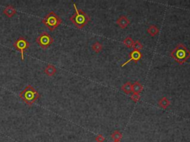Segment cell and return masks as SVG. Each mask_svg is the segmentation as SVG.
I'll use <instances>...</instances> for the list:
<instances>
[{
    "label": "cell",
    "instance_id": "obj_2",
    "mask_svg": "<svg viewBox=\"0 0 190 142\" xmlns=\"http://www.w3.org/2000/svg\"><path fill=\"white\" fill-rule=\"evenodd\" d=\"M74 7L75 9V13L70 17V21L79 29L84 27L90 21V17L83 12L81 9H78L75 3H74Z\"/></svg>",
    "mask_w": 190,
    "mask_h": 142
},
{
    "label": "cell",
    "instance_id": "obj_17",
    "mask_svg": "<svg viewBox=\"0 0 190 142\" xmlns=\"http://www.w3.org/2000/svg\"><path fill=\"white\" fill-rule=\"evenodd\" d=\"M103 49V45L98 42H96L95 43H94V45H92V50L95 52V53H100V51Z\"/></svg>",
    "mask_w": 190,
    "mask_h": 142
},
{
    "label": "cell",
    "instance_id": "obj_6",
    "mask_svg": "<svg viewBox=\"0 0 190 142\" xmlns=\"http://www.w3.org/2000/svg\"><path fill=\"white\" fill-rule=\"evenodd\" d=\"M30 46L29 42L26 40L25 39L22 37H19L17 40H16L13 43V47L16 50H19L21 52V59L22 61H24V52L25 50H27Z\"/></svg>",
    "mask_w": 190,
    "mask_h": 142
},
{
    "label": "cell",
    "instance_id": "obj_18",
    "mask_svg": "<svg viewBox=\"0 0 190 142\" xmlns=\"http://www.w3.org/2000/svg\"><path fill=\"white\" fill-rule=\"evenodd\" d=\"M133 48L134 49V50H139V51H140V50H142V49H143V45H142V44L140 43L139 41H136V42H134V45Z\"/></svg>",
    "mask_w": 190,
    "mask_h": 142
},
{
    "label": "cell",
    "instance_id": "obj_9",
    "mask_svg": "<svg viewBox=\"0 0 190 142\" xmlns=\"http://www.w3.org/2000/svg\"><path fill=\"white\" fill-rule=\"evenodd\" d=\"M3 13L7 16V17L10 18L13 16H14L16 13V10L13 6L12 5H7L5 8L3 10Z\"/></svg>",
    "mask_w": 190,
    "mask_h": 142
},
{
    "label": "cell",
    "instance_id": "obj_14",
    "mask_svg": "<svg viewBox=\"0 0 190 142\" xmlns=\"http://www.w3.org/2000/svg\"><path fill=\"white\" fill-rule=\"evenodd\" d=\"M147 32L150 36H155L159 33V29L154 24H151L147 29Z\"/></svg>",
    "mask_w": 190,
    "mask_h": 142
},
{
    "label": "cell",
    "instance_id": "obj_1",
    "mask_svg": "<svg viewBox=\"0 0 190 142\" xmlns=\"http://www.w3.org/2000/svg\"><path fill=\"white\" fill-rule=\"evenodd\" d=\"M170 56L175 62L183 65L190 58V51L182 43H179L171 52Z\"/></svg>",
    "mask_w": 190,
    "mask_h": 142
},
{
    "label": "cell",
    "instance_id": "obj_12",
    "mask_svg": "<svg viewBox=\"0 0 190 142\" xmlns=\"http://www.w3.org/2000/svg\"><path fill=\"white\" fill-rule=\"evenodd\" d=\"M45 73L48 76H53L57 73V68L54 65H48L45 69Z\"/></svg>",
    "mask_w": 190,
    "mask_h": 142
},
{
    "label": "cell",
    "instance_id": "obj_13",
    "mask_svg": "<svg viewBox=\"0 0 190 142\" xmlns=\"http://www.w3.org/2000/svg\"><path fill=\"white\" fill-rule=\"evenodd\" d=\"M121 90L126 94H130L132 92V85L131 82H128L121 87Z\"/></svg>",
    "mask_w": 190,
    "mask_h": 142
},
{
    "label": "cell",
    "instance_id": "obj_5",
    "mask_svg": "<svg viewBox=\"0 0 190 142\" xmlns=\"http://www.w3.org/2000/svg\"><path fill=\"white\" fill-rule=\"evenodd\" d=\"M37 43L42 49H46L51 45L54 42V39L47 32H43L36 39Z\"/></svg>",
    "mask_w": 190,
    "mask_h": 142
},
{
    "label": "cell",
    "instance_id": "obj_15",
    "mask_svg": "<svg viewBox=\"0 0 190 142\" xmlns=\"http://www.w3.org/2000/svg\"><path fill=\"white\" fill-rule=\"evenodd\" d=\"M123 44H124L126 47H129V48H133L134 42L130 36H127V37L123 40Z\"/></svg>",
    "mask_w": 190,
    "mask_h": 142
},
{
    "label": "cell",
    "instance_id": "obj_21",
    "mask_svg": "<svg viewBox=\"0 0 190 142\" xmlns=\"http://www.w3.org/2000/svg\"><path fill=\"white\" fill-rule=\"evenodd\" d=\"M113 142H121V141H119V140H116V141H114Z\"/></svg>",
    "mask_w": 190,
    "mask_h": 142
},
{
    "label": "cell",
    "instance_id": "obj_7",
    "mask_svg": "<svg viewBox=\"0 0 190 142\" xmlns=\"http://www.w3.org/2000/svg\"><path fill=\"white\" fill-rule=\"evenodd\" d=\"M142 56H143V55H142L141 52L139 51V50H134L133 51H132L130 53H129V60H127L126 62H125V63H123V65H121V67L122 68H123V67H125L128 63H129V62H135V63H137L140 59H141Z\"/></svg>",
    "mask_w": 190,
    "mask_h": 142
},
{
    "label": "cell",
    "instance_id": "obj_3",
    "mask_svg": "<svg viewBox=\"0 0 190 142\" xmlns=\"http://www.w3.org/2000/svg\"><path fill=\"white\" fill-rule=\"evenodd\" d=\"M19 97L29 106H31L39 98L40 95L31 85H28L19 93Z\"/></svg>",
    "mask_w": 190,
    "mask_h": 142
},
{
    "label": "cell",
    "instance_id": "obj_11",
    "mask_svg": "<svg viewBox=\"0 0 190 142\" xmlns=\"http://www.w3.org/2000/svg\"><path fill=\"white\" fill-rule=\"evenodd\" d=\"M143 87L141 84L140 83V82L137 81L132 85V92L140 94V93L143 91Z\"/></svg>",
    "mask_w": 190,
    "mask_h": 142
},
{
    "label": "cell",
    "instance_id": "obj_19",
    "mask_svg": "<svg viewBox=\"0 0 190 142\" xmlns=\"http://www.w3.org/2000/svg\"><path fill=\"white\" fill-rule=\"evenodd\" d=\"M140 94L136 93H133L132 95H131V99H132V101H134V102H137L140 99Z\"/></svg>",
    "mask_w": 190,
    "mask_h": 142
},
{
    "label": "cell",
    "instance_id": "obj_20",
    "mask_svg": "<svg viewBox=\"0 0 190 142\" xmlns=\"http://www.w3.org/2000/svg\"><path fill=\"white\" fill-rule=\"evenodd\" d=\"M95 141L96 142H104L105 137L103 136L102 134H99V135H97V136H96Z\"/></svg>",
    "mask_w": 190,
    "mask_h": 142
},
{
    "label": "cell",
    "instance_id": "obj_16",
    "mask_svg": "<svg viewBox=\"0 0 190 142\" xmlns=\"http://www.w3.org/2000/svg\"><path fill=\"white\" fill-rule=\"evenodd\" d=\"M111 136H112V138H113L114 141H116V140H119V141H120L121 138H123V135H122V133L119 130L114 131L113 133L111 135Z\"/></svg>",
    "mask_w": 190,
    "mask_h": 142
},
{
    "label": "cell",
    "instance_id": "obj_10",
    "mask_svg": "<svg viewBox=\"0 0 190 142\" xmlns=\"http://www.w3.org/2000/svg\"><path fill=\"white\" fill-rule=\"evenodd\" d=\"M157 104H158V106L160 107L163 108V109H166L170 105V101L164 96V97H163L161 99L158 101Z\"/></svg>",
    "mask_w": 190,
    "mask_h": 142
},
{
    "label": "cell",
    "instance_id": "obj_8",
    "mask_svg": "<svg viewBox=\"0 0 190 142\" xmlns=\"http://www.w3.org/2000/svg\"><path fill=\"white\" fill-rule=\"evenodd\" d=\"M117 24L120 26V27L124 29L126 27H127L128 25L130 24V21H129V19L126 16H122L117 19Z\"/></svg>",
    "mask_w": 190,
    "mask_h": 142
},
{
    "label": "cell",
    "instance_id": "obj_4",
    "mask_svg": "<svg viewBox=\"0 0 190 142\" xmlns=\"http://www.w3.org/2000/svg\"><path fill=\"white\" fill-rule=\"evenodd\" d=\"M42 22L51 31H52L62 23V19L57 13L54 11H51L43 18Z\"/></svg>",
    "mask_w": 190,
    "mask_h": 142
}]
</instances>
